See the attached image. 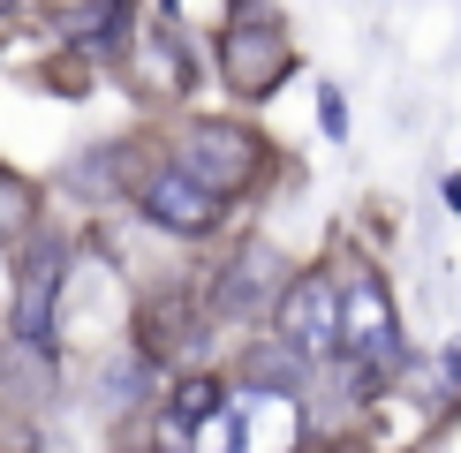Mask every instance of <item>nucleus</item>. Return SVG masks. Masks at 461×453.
I'll list each match as a JSON object with an SVG mask.
<instances>
[{
  "label": "nucleus",
  "mask_w": 461,
  "mask_h": 453,
  "mask_svg": "<svg viewBox=\"0 0 461 453\" xmlns=\"http://www.w3.org/2000/svg\"><path fill=\"white\" fill-rule=\"evenodd\" d=\"M167 166H182L197 189H212V197H242V189H258L265 182V137L258 129H242V121H182L175 129V159Z\"/></svg>",
  "instance_id": "f03ea898"
},
{
  "label": "nucleus",
  "mask_w": 461,
  "mask_h": 453,
  "mask_svg": "<svg viewBox=\"0 0 461 453\" xmlns=\"http://www.w3.org/2000/svg\"><path fill=\"white\" fill-rule=\"evenodd\" d=\"M273 325H280V348L295 363H333V340H340V288L333 272H295L273 302Z\"/></svg>",
  "instance_id": "20e7f679"
},
{
  "label": "nucleus",
  "mask_w": 461,
  "mask_h": 453,
  "mask_svg": "<svg viewBox=\"0 0 461 453\" xmlns=\"http://www.w3.org/2000/svg\"><path fill=\"white\" fill-rule=\"evenodd\" d=\"M204 453H295V401L273 386H249L242 401L227 393V408L204 423Z\"/></svg>",
  "instance_id": "39448f33"
},
{
  "label": "nucleus",
  "mask_w": 461,
  "mask_h": 453,
  "mask_svg": "<svg viewBox=\"0 0 461 453\" xmlns=\"http://www.w3.org/2000/svg\"><path fill=\"white\" fill-rule=\"evenodd\" d=\"M31 235H38V189L0 166V250H15V242H31Z\"/></svg>",
  "instance_id": "9d476101"
},
{
  "label": "nucleus",
  "mask_w": 461,
  "mask_h": 453,
  "mask_svg": "<svg viewBox=\"0 0 461 453\" xmlns=\"http://www.w3.org/2000/svg\"><path fill=\"white\" fill-rule=\"evenodd\" d=\"M287 68H295L287 23L273 8H258V0H235V8H227V31H220V84L235 91V99H273L287 84Z\"/></svg>",
  "instance_id": "7ed1b4c3"
},
{
  "label": "nucleus",
  "mask_w": 461,
  "mask_h": 453,
  "mask_svg": "<svg viewBox=\"0 0 461 453\" xmlns=\"http://www.w3.org/2000/svg\"><path fill=\"white\" fill-rule=\"evenodd\" d=\"M287 288V272H280V257L265 250V242H242L235 257H227V272L212 280V310L220 317H258V310H273Z\"/></svg>",
  "instance_id": "6e6552de"
},
{
  "label": "nucleus",
  "mask_w": 461,
  "mask_h": 453,
  "mask_svg": "<svg viewBox=\"0 0 461 453\" xmlns=\"http://www.w3.org/2000/svg\"><path fill=\"white\" fill-rule=\"evenodd\" d=\"M447 386L461 393V340H454V348H447Z\"/></svg>",
  "instance_id": "9b49d317"
},
{
  "label": "nucleus",
  "mask_w": 461,
  "mask_h": 453,
  "mask_svg": "<svg viewBox=\"0 0 461 453\" xmlns=\"http://www.w3.org/2000/svg\"><path fill=\"white\" fill-rule=\"evenodd\" d=\"M61 272H68V250L61 242H38V250L23 257V280H15V340H23V348H38L46 355L53 348V310H61Z\"/></svg>",
  "instance_id": "0eeeda50"
},
{
  "label": "nucleus",
  "mask_w": 461,
  "mask_h": 453,
  "mask_svg": "<svg viewBox=\"0 0 461 453\" xmlns=\"http://www.w3.org/2000/svg\"><path fill=\"white\" fill-rule=\"evenodd\" d=\"M137 204H144V219L159 226V235H182V242L220 235V219H227V204L212 197V189H197L182 166H151V174L137 182Z\"/></svg>",
  "instance_id": "423d86ee"
},
{
  "label": "nucleus",
  "mask_w": 461,
  "mask_h": 453,
  "mask_svg": "<svg viewBox=\"0 0 461 453\" xmlns=\"http://www.w3.org/2000/svg\"><path fill=\"white\" fill-rule=\"evenodd\" d=\"M333 355L356 370V386H378V378H393L401 370V317H393V295H386V280L371 272V264H356L348 272V288H340V340H333Z\"/></svg>",
  "instance_id": "f257e3e1"
},
{
  "label": "nucleus",
  "mask_w": 461,
  "mask_h": 453,
  "mask_svg": "<svg viewBox=\"0 0 461 453\" xmlns=\"http://www.w3.org/2000/svg\"><path fill=\"white\" fill-rule=\"evenodd\" d=\"M227 408V386L212 370H197V378H182L175 393H167V415H175V431H204L212 423V415Z\"/></svg>",
  "instance_id": "1a4fd4ad"
}]
</instances>
